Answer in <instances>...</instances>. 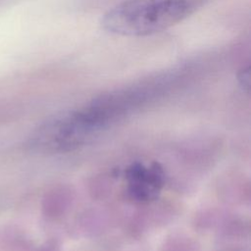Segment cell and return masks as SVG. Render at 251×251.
<instances>
[{
	"label": "cell",
	"mask_w": 251,
	"mask_h": 251,
	"mask_svg": "<svg viewBox=\"0 0 251 251\" xmlns=\"http://www.w3.org/2000/svg\"><path fill=\"white\" fill-rule=\"evenodd\" d=\"M204 0H124L101 19L108 33L146 36L166 30L197 12Z\"/></svg>",
	"instance_id": "6da1fadb"
},
{
	"label": "cell",
	"mask_w": 251,
	"mask_h": 251,
	"mask_svg": "<svg viewBox=\"0 0 251 251\" xmlns=\"http://www.w3.org/2000/svg\"><path fill=\"white\" fill-rule=\"evenodd\" d=\"M126 178L130 197L135 201L146 202L154 199L160 192L164 182V174L158 164L150 168L135 164L127 169Z\"/></svg>",
	"instance_id": "7a4b0ae2"
},
{
	"label": "cell",
	"mask_w": 251,
	"mask_h": 251,
	"mask_svg": "<svg viewBox=\"0 0 251 251\" xmlns=\"http://www.w3.org/2000/svg\"><path fill=\"white\" fill-rule=\"evenodd\" d=\"M249 71H250L249 66H247L242 70H240L238 74V81L242 86V88L247 91L249 90V87H250V72Z\"/></svg>",
	"instance_id": "3957f363"
},
{
	"label": "cell",
	"mask_w": 251,
	"mask_h": 251,
	"mask_svg": "<svg viewBox=\"0 0 251 251\" xmlns=\"http://www.w3.org/2000/svg\"><path fill=\"white\" fill-rule=\"evenodd\" d=\"M228 251H231V250H228ZM234 251H235V250H234Z\"/></svg>",
	"instance_id": "277c9868"
}]
</instances>
